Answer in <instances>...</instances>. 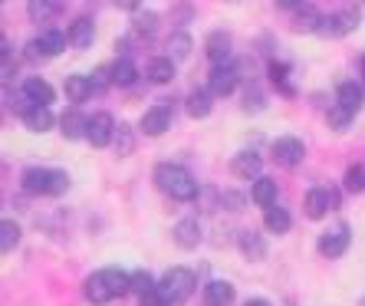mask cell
<instances>
[{"label":"cell","mask_w":365,"mask_h":306,"mask_svg":"<svg viewBox=\"0 0 365 306\" xmlns=\"http://www.w3.org/2000/svg\"><path fill=\"white\" fill-rule=\"evenodd\" d=\"M56 10H60V0H30L26 4V14H30L34 24H46Z\"/></svg>","instance_id":"cell-29"},{"label":"cell","mask_w":365,"mask_h":306,"mask_svg":"<svg viewBox=\"0 0 365 306\" xmlns=\"http://www.w3.org/2000/svg\"><path fill=\"white\" fill-rule=\"evenodd\" d=\"M237 79H240V69L234 66V63H217V66H211L207 89L221 99V96H230L234 89H237Z\"/></svg>","instance_id":"cell-6"},{"label":"cell","mask_w":365,"mask_h":306,"mask_svg":"<svg viewBox=\"0 0 365 306\" xmlns=\"http://www.w3.org/2000/svg\"><path fill=\"white\" fill-rule=\"evenodd\" d=\"M306 218H313V221H319V218H326V211L329 208H339V195L332 191V188H313L309 195H306Z\"/></svg>","instance_id":"cell-8"},{"label":"cell","mask_w":365,"mask_h":306,"mask_svg":"<svg viewBox=\"0 0 365 306\" xmlns=\"http://www.w3.org/2000/svg\"><path fill=\"white\" fill-rule=\"evenodd\" d=\"M60 126H63V128H60L63 138H69V142H76V138H86V136H89V119H86L79 109L63 112Z\"/></svg>","instance_id":"cell-17"},{"label":"cell","mask_w":365,"mask_h":306,"mask_svg":"<svg viewBox=\"0 0 365 306\" xmlns=\"http://www.w3.org/2000/svg\"><path fill=\"white\" fill-rule=\"evenodd\" d=\"M20 119H24V126L30 128V132H50L53 128V112H50V106H30V109L24 112V116H20Z\"/></svg>","instance_id":"cell-20"},{"label":"cell","mask_w":365,"mask_h":306,"mask_svg":"<svg viewBox=\"0 0 365 306\" xmlns=\"http://www.w3.org/2000/svg\"><path fill=\"white\" fill-rule=\"evenodd\" d=\"M171 238H175V244H178L181 250H195V247L201 244V224H197V218L178 221L175 230H171Z\"/></svg>","instance_id":"cell-13"},{"label":"cell","mask_w":365,"mask_h":306,"mask_svg":"<svg viewBox=\"0 0 365 306\" xmlns=\"http://www.w3.org/2000/svg\"><path fill=\"white\" fill-rule=\"evenodd\" d=\"M289 211L287 208H277V204H273V208H267L264 211V228L270 230V234H287L289 230Z\"/></svg>","instance_id":"cell-27"},{"label":"cell","mask_w":365,"mask_h":306,"mask_svg":"<svg viewBox=\"0 0 365 306\" xmlns=\"http://www.w3.org/2000/svg\"><path fill=\"white\" fill-rule=\"evenodd\" d=\"M342 185H346V191H352V195L365 191V168H362V165H352V168L346 171V178H342Z\"/></svg>","instance_id":"cell-36"},{"label":"cell","mask_w":365,"mask_h":306,"mask_svg":"<svg viewBox=\"0 0 365 306\" xmlns=\"http://www.w3.org/2000/svg\"><path fill=\"white\" fill-rule=\"evenodd\" d=\"M359 66H362V83H365V56H362V60H359Z\"/></svg>","instance_id":"cell-46"},{"label":"cell","mask_w":365,"mask_h":306,"mask_svg":"<svg viewBox=\"0 0 365 306\" xmlns=\"http://www.w3.org/2000/svg\"><path fill=\"white\" fill-rule=\"evenodd\" d=\"M63 93H66L69 102H86L89 96L96 93V86L89 76H83V73H73V76H66V83H63Z\"/></svg>","instance_id":"cell-19"},{"label":"cell","mask_w":365,"mask_h":306,"mask_svg":"<svg viewBox=\"0 0 365 306\" xmlns=\"http://www.w3.org/2000/svg\"><path fill=\"white\" fill-rule=\"evenodd\" d=\"M148 79H152L155 86H165L175 79V60L171 56H155L152 63H148Z\"/></svg>","instance_id":"cell-26"},{"label":"cell","mask_w":365,"mask_h":306,"mask_svg":"<svg viewBox=\"0 0 365 306\" xmlns=\"http://www.w3.org/2000/svg\"><path fill=\"white\" fill-rule=\"evenodd\" d=\"M244 306H270V303H267V300H247Z\"/></svg>","instance_id":"cell-45"},{"label":"cell","mask_w":365,"mask_h":306,"mask_svg":"<svg viewBox=\"0 0 365 306\" xmlns=\"http://www.w3.org/2000/svg\"><path fill=\"white\" fill-rule=\"evenodd\" d=\"M20 181L26 195H50V168H26Z\"/></svg>","instance_id":"cell-23"},{"label":"cell","mask_w":365,"mask_h":306,"mask_svg":"<svg viewBox=\"0 0 365 306\" xmlns=\"http://www.w3.org/2000/svg\"><path fill=\"white\" fill-rule=\"evenodd\" d=\"M234 303V287L227 280H211L204 287V306H230Z\"/></svg>","instance_id":"cell-22"},{"label":"cell","mask_w":365,"mask_h":306,"mask_svg":"<svg viewBox=\"0 0 365 306\" xmlns=\"http://www.w3.org/2000/svg\"><path fill=\"white\" fill-rule=\"evenodd\" d=\"M115 122H112V116L109 112H96L93 119H89V142L96 145V148H106V145H112L115 142Z\"/></svg>","instance_id":"cell-10"},{"label":"cell","mask_w":365,"mask_h":306,"mask_svg":"<svg viewBox=\"0 0 365 306\" xmlns=\"http://www.w3.org/2000/svg\"><path fill=\"white\" fill-rule=\"evenodd\" d=\"M142 306H168V300H165L158 290H152V293H145L142 297Z\"/></svg>","instance_id":"cell-42"},{"label":"cell","mask_w":365,"mask_h":306,"mask_svg":"<svg viewBox=\"0 0 365 306\" xmlns=\"http://www.w3.org/2000/svg\"><path fill=\"white\" fill-rule=\"evenodd\" d=\"M135 76H138V69H135V63L128 60V56H122V60L112 63V83L115 86H132L135 83Z\"/></svg>","instance_id":"cell-30"},{"label":"cell","mask_w":365,"mask_h":306,"mask_svg":"<svg viewBox=\"0 0 365 306\" xmlns=\"http://www.w3.org/2000/svg\"><path fill=\"white\" fill-rule=\"evenodd\" d=\"M17 244H20V224L17 221H4L0 224V250L10 254Z\"/></svg>","instance_id":"cell-33"},{"label":"cell","mask_w":365,"mask_h":306,"mask_svg":"<svg viewBox=\"0 0 365 306\" xmlns=\"http://www.w3.org/2000/svg\"><path fill=\"white\" fill-rule=\"evenodd\" d=\"M132 30H135L138 36H152L155 30H158V14H155V10H135Z\"/></svg>","instance_id":"cell-32"},{"label":"cell","mask_w":365,"mask_h":306,"mask_svg":"<svg viewBox=\"0 0 365 306\" xmlns=\"http://www.w3.org/2000/svg\"><path fill=\"white\" fill-rule=\"evenodd\" d=\"M191 50H195V40H191L185 30H178V34L168 36V56H171V60H187V56H191Z\"/></svg>","instance_id":"cell-28"},{"label":"cell","mask_w":365,"mask_h":306,"mask_svg":"<svg viewBox=\"0 0 365 306\" xmlns=\"http://www.w3.org/2000/svg\"><path fill=\"white\" fill-rule=\"evenodd\" d=\"M326 119H329V126L336 128V132H346V128H349V122L356 119V116H352V112H349V109H342V106H332V109L326 112Z\"/></svg>","instance_id":"cell-37"},{"label":"cell","mask_w":365,"mask_h":306,"mask_svg":"<svg viewBox=\"0 0 365 306\" xmlns=\"http://www.w3.org/2000/svg\"><path fill=\"white\" fill-rule=\"evenodd\" d=\"M24 93L30 96V99L36 102V106H50V102L56 99V93H53V86L46 83V79H40V76L24 79Z\"/></svg>","instance_id":"cell-24"},{"label":"cell","mask_w":365,"mask_h":306,"mask_svg":"<svg viewBox=\"0 0 365 306\" xmlns=\"http://www.w3.org/2000/svg\"><path fill=\"white\" fill-rule=\"evenodd\" d=\"M171 116H175V109H171V99H162L158 106H152V109L142 116V132L145 136H162L165 128H171Z\"/></svg>","instance_id":"cell-7"},{"label":"cell","mask_w":365,"mask_h":306,"mask_svg":"<svg viewBox=\"0 0 365 306\" xmlns=\"http://www.w3.org/2000/svg\"><path fill=\"white\" fill-rule=\"evenodd\" d=\"M303 155H306L303 142H299V138H293V136L277 138V142H273V162L283 165V168H297V165L303 162Z\"/></svg>","instance_id":"cell-9"},{"label":"cell","mask_w":365,"mask_h":306,"mask_svg":"<svg viewBox=\"0 0 365 306\" xmlns=\"http://www.w3.org/2000/svg\"><path fill=\"white\" fill-rule=\"evenodd\" d=\"M69 188V175L63 168H50V195L56 198V195H63Z\"/></svg>","instance_id":"cell-38"},{"label":"cell","mask_w":365,"mask_h":306,"mask_svg":"<svg viewBox=\"0 0 365 306\" xmlns=\"http://www.w3.org/2000/svg\"><path fill=\"white\" fill-rule=\"evenodd\" d=\"M336 106H342V109H349L352 116H356L359 109L365 106V86H359V83H342L339 89H336Z\"/></svg>","instance_id":"cell-15"},{"label":"cell","mask_w":365,"mask_h":306,"mask_svg":"<svg viewBox=\"0 0 365 306\" xmlns=\"http://www.w3.org/2000/svg\"><path fill=\"white\" fill-rule=\"evenodd\" d=\"M155 185L162 188L171 201H195L201 195V185L195 181V175L185 165H175V162L155 165Z\"/></svg>","instance_id":"cell-2"},{"label":"cell","mask_w":365,"mask_h":306,"mask_svg":"<svg viewBox=\"0 0 365 306\" xmlns=\"http://www.w3.org/2000/svg\"><path fill=\"white\" fill-rule=\"evenodd\" d=\"M152 290H158V283H155L152 273H148V270H135V273H132V293L145 297V293H152Z\"/></svg>","instance_id":"cell-35"},{"label":"cell","mask_w":365,"mask_h":306,"mask_svg":"<svg viewBox=\"0 0 365 306\" xmlns=\"http://www.w3.org/2000/svg\"><path fill=\"white\" fill-rule=\"evenodd\" d=\"M115 145H119V155H128L135 148V138H132V128L128 126H119L115 128Z\"/></svg>","instance_id":"cell-39"},{"label":"cell","mask_w":365,"mask_h":306,"mask_svg":"<svg viewBox=\"0 0 365 306\" xmlns=\"http://www.w3.org/2000/svg\"><path fill=\"white\" fill-rule=\"evenodd\" d=\"M66 43H69V34H63V30H43L36 40H30L26 43V56L30 60H40V56H56V53H63L66 50Z\"/></svg>","instance_id":"cell-5"},{"label":"cell","mask_w":365,"mask_h":306,"mask_svg":"<svg viewBox=\"0 0 365 306\" xmlns=\"http://www.w3.org/2000/svg\"><path fill=\"white\" fill-rule=\"evenodd\" d=\"M267 73H270V83L273 86H280L287 96L293 93V83H289V66H287V63H277V60H273L270 66H267Z\"/></svg>","instance_id":"cell-34"},{"label":"cell","mask_w":365,"mask_h":306,"mask_svg":"<svg viewBox=\"0 0 365 306\" xmlns=\"http://www.w3.org/2000/svg\"><path fill=\"white\" fill-rule=\"evenodd\" d=\"M346 247H349V224H336L319 238V254L329 257V260L346 254Z\"/></svg>","instance_id":"cell-11"},{"label":"cell","mask_w":365,"mask_h":306,"mask_svg":"<svg viewBox=\"0 0 365 306\" xmlns=\"http://www.w3.org/2000/svg\"><path fill=\"white\" fill-rule=\"evenodd\" d=\"M115 4H119L122 10H135L138 4H142V0H115Z\"/></svg>","instance_id":"cell-44"},{"label":"cell","mask_w":365,"mask_h":306,"mask_svg":"<svg viewBox=\"0 0 365 306\" xmlns=\"http://www.w3.org/2000/svg\"><path fill=\"white\" fill-rule=\"evenodd\" d=\"M211 99H214L211 89H191V93H187V99H185L187 116H191V119H204V116H211V109H214Z\"/></svg>","instance_id":"cell-18"},{"label":"cell","mask_w":365,"mask_h":306,"mask_svg":"<svg viewBox=\"0 0 365 306\" xmlns=\"http://www.w3.org/2000/svg\"><path fill=\"white\" fill-rule=\"evenodd\" d=\"M362 4H365V0H362Z\"/></svg>","instance_id":"cell-48"},{"label":"cell","mask_w":365,"mask_h":306,"mask_svg":"<svg viewBox=\"0 0 365 306\" xmlns=\"http://www.w3.org/2000/svg\"><path fill=\"white\" fill-rule=\"evenodd\" d=\"M277 7H287V10H293V7H303L306 0H273Z\"/></svg>","instance_id":"cell-43"},{"label":"cell","mask_w":365,"mask_h":306,"mask_svg":"<svg viewBox=\"0 0 365 306\" xmlns=\"http://www.w3.org/2000/svg\"><path fill=\"white\" fill-rule=\"evenodd\" d=\"M359 306H365V297H359Z\"/></svg>","instance_id":"cell-47"},{"label":"cell","mask_w":365,"mask_h":306,"mask_svg":"<svg viewBox=\"0 0 365 306\" xmlns=\"http://www.w3.org/2000/svg\"><path fill=\"white\" fill-rule=\"evenodd\" d=\"M319 24H323V17L313 7H303L293 17V30H299V34H319Z\"/></svg>","instance_id":"cell-31"},{"label":"cell","mask_w":365,"mask_h":306,"mask_svg":"<svg viewBox=\"0 0 365 306\" xmlns=\"http://www.w3.org/2000/svg\"><path fill=\"white\" fill-rule=\"evenodd\" d=\"M93 36H96V26L89 17H79L76 24L69 26V46H76V50H86L93 43Z\"/></svg>","instance_id":"cell-25"},{"label":"cell","mask_w":365,"mask_h":306,"mask_svg":"<svg viewBox=\"0 0 365 306\" xmlns=\"http://www.w3.org/2000/svg\"><path fill=\"white\" fill-rule=\"evenodd\" d=\"M132 293V273L119 270V267H106V270H96L89 280H86V300L96 306L109 303L115 297H125Z\"/></svg>","instance_id":"cell-1"},{"label":"cell","mask_w":365,"mask_h":306,"mask_svg":"<svg viewBox=\"0 0 365 306\" xmlns=\"http://www.w3.org/2000/svg\"><path fill=\"white\" fill-rule=\"evenodd\" d=\"M237 247H240V254H244L247 260H264V257H267L264 234H257V230H250V228L237 234Z\"/></svg>","instance_id":"cell-16"},{"label":"cell","mask_w":365,"mask_h":306,"mask_svg":"<svg viewBox=\"0 0 365 306\" xmlns=\"http://www.w3.org/2000/svg\"><path fill=\"white\" fill-rule=\"evenodd\" d=\"M359 24H362V14H359V10H352V7L336 10V14L323 17L319 36H349L352 30H359Z\"/></svg>","instance_id":"cell-4"},{"label":"cell","mask_w":365,"mask_h":306,"mask_svg":"<svg viewBox=\"0 0 365 306\" xmlns=\"http://www.w3.org/2000/svg\"><path fill=\"white\" fill-rule=\"evenodd\" d=\"M250 201H254L257 208H264V211L273 208V204H277V181L260 175V178L254 181V188H250Z\"/></svg>","instance_id":"cell-21"},{"label":"cell","mask_w":365,"mask_h":306,"mask_svg":"<svg viewBox=\"0 0 365 306\" xmlns=\"http://www.w3.org/2000/svg\"><path fill=\"white\" fill-rule=\"evenodd\" d=\"M244 109L250 112H260L264 109V93H260V89H257V86H250V89H247V96H244Z\"/></svg>","instance_id":"cell-40"},{"label":"cell","mask_w":365,"mask_h":306,"mask_svg":"<svg viewBox=\"0 0 365 306\" xmlns=\"http://www.w3.org/2000/svg\"><path fill=\"white\" fill-rule=\"evenodd\" d=\"M230 46H234V40H230L227 30H214V34H207V40H204V53H207L211 66H217V63H230Z\"/></svg>","instance_id":"cell-12"},{"label":"cell","mask_w":365,"mask_h":306,"mask_svg":"<svg viewBox=\"0 0 365 306\" xmlns=\"http://www.w3.org/2000/svg\"><path fill=\"white\" fill-rule=\"evenodd\" d=\"M260 155L257 152H237L234 155V162H230V171H234V178H244V181H250V178H260Z\"/></svg>","instance_id":"cell-14"},{"label":"cell","mask_w":365,"mask_h":306,"mask_svg":"<svg viewBox=\"0 0 365 306\" xmlns=\"http://www.w3.org/2000/svg\"><path fill=\"white\" fill-rule=\"evenodd\" d=\"M89 79H93V86H96V89H106V86L112 83V66H99V69H96V73H93V76H89Z\"/></svg>","instance_id":"cell-41"},{"label":"cell","mask_w":365,"mask_h":306,"mask_svg":"<svg viewBox=\"0 0 365 306\" xmlns=\"http://www.w3.org/2000/svg\"><path fill=\"white\" fill-rule=\"evenodd\" d=\"M195 287H197V277L187 267H171L162 280H158V293L168 300V306H181L195 293Z\"/></svg>","instance_id":"cell-3"}]
</instances>
